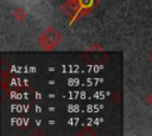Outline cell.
<instances>
[{
	"label": "cell",
	"instance_id": "2",
	"mask_svg": "<svg viewBox=\"0 0 152 136\" xmlns=\"http://www.w3.org/2000/svg\"><path fill=\"white\" fill-rule=\"evenodd\" d=\"M75 1L77 2L80 9V18L91 13L100 2V0H75Z\"/></svg>",
	"mask_w": 152,
	"mask_h": 136
},
{
	"label": "cell",
	"instance_id": "4",
	"mask_svg": "<svg viewBox=\"0 0 152 136\" xmlns=\"http://www.w3.org/2000/svg\"><path fill=\"white\" fill-rule=\"evenodd\" d=\"M147 102H148V104L152 106V91L148 93V96H147Z\"/></svg>",
	"mask_w": 152,
	"mask_h": 136
},
{
	"label": "cell",
	"instance_id": "3",
	"mask_svg": "<svg viewBox=\"0 0 152 136\" xmlns=\"http://www.w3.org/2000/svg\"><path fill=\"white\" fill-rule=\"evenodd\" d=\"M13 14H14V18H15L17 20H19V21H23V20L27 17V12H26L23 7H17V8L14 9Z\"/></svg>",
	"mask_w": 152,
	"mask_h": 136
},
{
	"label": "cell",
	"instance_id": "5",
	"mask_svg": "<svg viewBox=\"0 0 152 136\" xmlns=\"http://www.w3.org/2000/svg\"><path fill=\"white\" fill-rule=\"evenodd\" d=\"M151 60H152V53H151Z\"/></svg>",
	"mask_w": 152,
	"mask_h": 136
},
{
	"label": "cell",
	"instance_id": "1",
	"mask_svg": "<svg viewBox=\"0 0 152 136\" xmlns=\"http://www.w3.org/2000/svg\"><path fill=\"white\" fill-rule=\"evenodd\" d=\"M61 41H62V34L59 33L58 30H56L52 26L45 28L38 38V44L44 51L55 50L61 44Z\"/></svg>",
	"mask_w": 152,
	"mask_h": 136
}]
</instances>
